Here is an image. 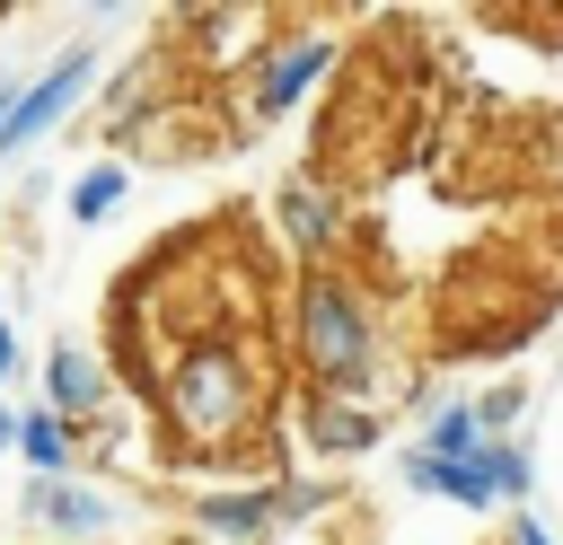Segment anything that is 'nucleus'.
Listing matches in <instances>:
<instances>
[{"label": "nucleus", "mask_w": 563, "mask_h": 545, "mask_svg": "<svg viewBox=\"0 0 563 545\" xmlns=\"http://www.w3.org/2000/svg\"><path fill=\"white\" fill-rule=\"evenodd\" d=\"M290 352H299V369H308L317 396L369 387V369H378V316H369V299L343 272L308 264L299 290H290Z\"/></svg>", "instance_id": "nucleus-1"}, {"label": "nucleus", "mask_w": 563, "mask_h": 545, "mask_svg": "<svg viewBox=\"0 0 563 545\" xmlns=\"http://www.w3.org/2000/svg\"><path fill=\"white\" fill-rule=\"evenodd\" d=\"M167 413H176V440L194 448H229L255 413V378H246V352L238 343H194L176 369H167Z\"/></svg>", "instance_id": "nucleus-2"}, {"label": "nucleus", "mask_w": 563, "mask_h": 545, "mask_svg": "<svg viewBox=\"0 0 563 545\" xmlns=\"http://www.w3.org/2000/svg\"><path fill=\"white\" fill-rule=\"evenodd\" d=\"M88 79H97V53H88V44H70L62 62H44V79H26V88H18V105L0 114V158L35 149V141H44L79 97H88Z\"/></svg>", "instance_id": "nucleus-3"}, {"label": "nucleus", "mask_w": 563, "mask_h": 545, "mask_svg": "<svg viewBox=\"0 0 563 545\" xmlns=\"http://www.w3.org/2000/svg\"><path fill=\"white\" fill-rule=\"evenodd\" d=\"M325 70H334V44H325V35H282V44H264V53H255V97H246L255 123H282Z\"/></svg>", "instance_id": "nucleus-4"}, {"label": "nucleus", "mask_w": 563, "mask_h": 545, "mask_svg": "<svg viewBox=\"0 0 563 545\" xmlns=\"http://www.w3.org/2000/svg\"><path fill=\"white\" fill-rule=\"evenodd\" d=\"M44 413H62V422L106 413V360L88 343H53V360H44Z\"/></svg>", "instance_id": "nucleus-5"}, {"label": "nucleus", "mask_w": 563, "mask_h": 545, "mask_svg": "<svg viewBox=\"0 0 563 545\" xmlns=\"http://www.w3.org/2000/svg\"><path fill=\"white\" fill-rule=\"evenodd\" d=\"M26 519L53 527V536H79V545L114 527V510H106L88 483H62V475H35V483H26Z\"/></svg>", "instance_id": "nucleus-6"}, {"label": "nucleus", "mask_w": 563, "mask_h": 545, "mask_svg": "<svg viewBox=\"0 0 563 545\" xmlns=\"http://www.w3.org/2000/svg\"><path fill=\"white\" fill-rule=\"evenodd\" d=\"M484 457V448H475ZM475 457H422V448H405V483L422 492V501H457V510H493V483H484V466Z\"/></svg>", "instance_id": "nucleus-7"}, {"label": "nucleus", "mask_w": 563, "mask_h": 545, "mask_svg": "<svg viewBox=\"0 0 563 545\" xmlns=\"http://www.w3.org/2000/svg\"><path fill=\"white\" fill-rule=\"evenodd\" d=\"M282 229H290L299 255H325V246L343 237V211H334L317 185H290V193H282Z\"/></svg>", "instance_id": "nucleus-8"}, {"label": "nucleus", "mask_w": 563, "mask_h": 545, "mask_svg": "<svg viewBox=\"0 0 563 545\" xmlns=\"http://www.w3.org/2000/svg\"><path fill=\"white\" fill-rule=\"evenodd\" d=\"M308 413H317V422H308V431H317V448H378V431H387L361 396H317Z\"/></svg>", "instance_id": "nucleus-9"}, {"label": "nucleus", "mask_w": 563, "mask_h": 545, "mask_svg": "<svg viewBox=\"0 0 563 545\" xmlns=\"http://www.w3.org/2000/svg\"><path fill=\"white\" fill-rule=\"evenodd\" d=\"M194 519H202L211 536H264V527L282 519V501H273V483H255V492H211Z\"/></svg>", "instance_id": "nucleus-10"}, {"label": "nucleus", "mask_w": 563, "mask_h": 545, "mask_svg": "<svg viewBox=\"0 0 563 545\" xmlns=\"http://www.w3.org/2000/svg\"><path fill=\"white\" fill-rule=\"evenodd\" d=\"M422 457H475L484 448V422H475V404H440L431 422H422V440H413Z\"/></svg>", "instance_id": "nucleus-11"}, {"label": "nucleus", "mask_w": 563, "mask_h": 545, "mask_svg": "<svg viewBox=\"0 0 563 545\" xmlns=\"http://www.w3.org/2000/svg\"><path fill=\"white\" fill-rule=\"evenodd\" d=\"M18 457H26L35 475H62V466H70V422H62V413H18Z\"/></svg>", "instance_id": "nucleus-12"}, {"label": "nucleus", "mask_w": 563, "mask_h": 545, "mask_svg": "<svg viewBox=\"0 0 563 545\" xmlns=\"http://www.w3.org/2000/svg\"><path fill=\"white\" fill-rule=\"evenodd\" d=\"M475 466H484L493 501H528V492H537V457H528L519 440H484V457H475Z\"/></svg>", "instance_id": "nucleus-13"}, {"label": "nucleus", "mask_w": 563, "mask_h": 545, "mask_svg": "<svg viewBox=\"0 0 563 545\" xmlns=\"http://www.w3.org/2000/svg\"><path fill=\"white\" fill-rule=\"evenodd\" d=\"M114 202H123V167H88V176L70 185V220H79V229H97Z\"/></svg>", "instance_id": "nucleus-14"}, {"label": "nucleus", "mask_w": 563, "mask_h": 545, "mask_svg": "<svg viewBox=\"0 0 563 545\" xmlns=\"http://www.w3.org/2000/svg\"><path fill=\"white\" fill-rule=\"evenodd\" d=\"M519 404H528V387H519V378H501L493 396H475V422H484V440H510V422H519Z\"/></svg>", "instance_id": "nucleus-15"}, {"label": "nucleus", "mask_w": 563, "mask_h": 545, "mask_svg": "<svg viewBox=\"0 0 563 545\" xmlns=\"http://www.w3.org/2000/svg\"><path fill=\"white\" fill-rule=\"evenodd\" d=\"M510 545H554V536H545V519H528V510H519V519H510Z\"/></svg>", "instance_id": "nucleus-16"}, {"label": "nucleus", "mask_w": 563, "mask_h": 545, "mask_svg": "<svg viewBox=\"0 0 563 545\" xmlns=\"http://www.w3.org/2000/svg\"><path fill=\"white\" fill-rule=\"evenodd\" d=\"M9 369H18V325L0 316V378H9Z\"/></svg>", "instance_id": "nucleus-17"}, {"label": "nucleus", "mask_w": 563, "mask_h": 545, "mask_svg": "<svg viewBox=\"0 0 563 545\" xmlns=\"http://www.w3.org/2000/svg\"><path fill=\"white\" fill-rule=\"evenodd\" d=\"M18 88H26V79H18V70H0V114L18 105Z\"/></svg>", "instance_id": "nucleus-18"}, {"label": "nucleus", "mask_w": 563, "mask_h": 545, "mask_svg": "<svg viewBox=\"0 0 563 545\" xmlns=\"http://www.w3.org/2000/svg\"><path fill=\"white\" fill-rule=\"evenodd\" d=\"M0 448H18V413L9 404H0Z\"/></svg>", "instance_id": "nucleus-19"}]
</instances>
